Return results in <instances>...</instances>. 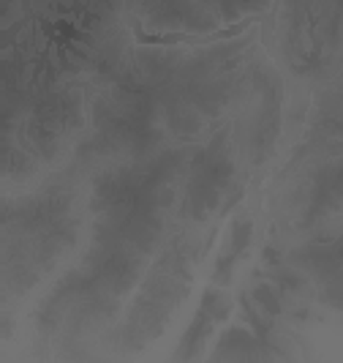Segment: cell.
<instances>
[{
  "instance_id": "obj_1",
  "label": "cell",
  "mask_w": 343,
  "mask_h": 363,
  "mask_svg": "<svg viewBox=\"0 0 343 363\" xmlns=\"http://www.w3.org/2000/svg\"><path fill=\"white\" fill-rule=\"evenodd\" d=\"M256 22H262V17H245L229 28L213 30V33H180V30L147 33L142 25H131V28H134V38L139 47H210V44H221V41H232Z\"/></svg>"
}]
</instances>
